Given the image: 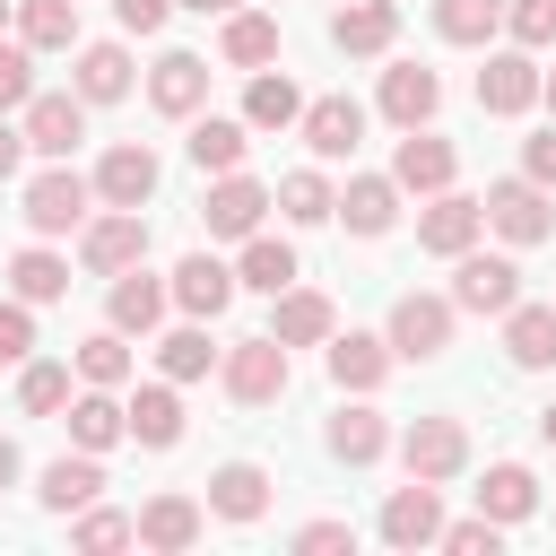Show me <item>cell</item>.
<instances>
[{"mask_svg": "<svg viewBox=\"0 0 556 556\" xmlns=\"http://www.w3.org/2000/svg\"><path fill=\"white\" fill-rule=\"evenodd\" d=\"M217 374H226V391H235L243 408H269V400L287 391V374H295V365H287V339H269V330H261V339L217 348Z\"/></svg>", "mask_w": 556, "mask_h": 556, "instance_id": "6da1fadb", "label": "cell"}, {"mask_svg": "<svg viewBox=\"0 0 556 556\" xmlns=\"http://www.w3.org/2000/svg\"><path fill=\"white\" fill-rule=\"evenodd\" d=\"M486 226L504 235V243H547L556 235V208H547V182H530V174H513V182H486Z\"/></svg>", "mask_w": 556, "mask_h": 556, "instance_id": "7a4b0ae2", "label": "cell"}, {"mask_svg": "<svg viewBox=\"0 0 556 556\" xmlns=\"http://www.w3.org/2000/svg\"><path fill=\"white\" fill-rule=\"evenodd\" d=\"M400 469L426 478V486H452V478L469 469V434H460V417H417V426L400 434Z\"/></svg>", "mask_w": 556, "mask_h": 556, "instance_id": "3957f363", "label": "cell"}, {"mask_svg": "<svg viewBox=\"0 0 556 556\" xmlns=\"http://www.w3.org/2000/svg\"><path fill=\"white\" fill-rule=\"evenodd\" d=\"M87 200H96V182H78L70 156H52V165L26 182V226H35V235H70V226H87Z\"/></svg>", "mask_w": 556, "mask_h": 556, "instance_id": "277c9868", "label": "cell"}, {"mask_svg": "<svg viewBox=\"0 0 556 556\" xmlns=\"http://www.w3.org/2000/svg\"><path fill=\"white\" fill-rule=\"evenodd\" d=\"M521 304V269L504 261V252H460V269H452V313H513Z\"/></svg>", "mask_w": 556, "mask_h": 556, "instance_id": "5b68a950", "label": "cell"}, {"mask_svg": "<svg viewBox=\"0 0 556 556\" xmlns=\"http://www.w3.org/2000/svg\"><path fill=\"white\" fill-rule=\"evenodd\" d=\"M382 339H391V356H408V365H434V356L452 348V295H400Z\"/></svg>", "mask_w": 556, "mask_h": 556, "instance_id": "8992f818", "label": "cell"}, {"mask_svg": "<svg viewBox=\"0 0 556 556\" xmlns=\"http://www.w3.org/2000/svg\"><path fill=\"white\" fill-rule=\"evenodd\" d=\"M78 261H87L96 278L148 261V217H139V208H104V217H87V226H78Z\"/></svg>", "mask_w": 556, "mask_h": 556, "instance_id": "52a82bcc", "label": "cell"}, {"mask_svg": "<svg viewBox=\"0 0 556 556\" xmlns=\"http://www.w3.org/2000/svg\"><path fill=\"white\" fill-rule=\"evenodd\" d=\"M295 130H304V148H313L321 165H339V156H356V139H365V104H356V96H313V104L295 113Z\"/></svg>", "mask_w": 556, "mask_h": 556, "instance_id": "ba28073f", "label": "cell"}, {"mask_svg": "<svg viewBox=\"0 0 556 556\" xmlns=\"http://www.w3.org/2000/svg\"><path fill=\"white\" fill-rule=\"evenodd\" d=\"M17 130H26L35 156H70V148L87 139V96H78V87H70V96H26V122H17Z\"/></svg>", "mask_w": 556, "mask_h": 556, "instance_id": "9c48e42d", "label": "cell"}, {"mask_svg": "<svg viewBox=\"0 0 556 556\" xmlns=\"http://www.w3.org/2000/svg\"><path fill=\"white\" fill-rule=\"evenodd\" d=\"M96 200H104V208H148V200H156V156H148L139 139L104 148V165H96Z\"/></svg>", "mask_w": 556, "mask_h": 556, "instance_id": "30bf717a", "label": "cell"}, {"mask_svg": "<svg viewBox=\"0 0 556 556\" xmlns=\"http://www.w3.org/2000/svg\"><path fill=\"white\" fill-rule=\"evenodd\" d=\"M261 208H269V191L235 165V174H217V191L200 200V217H208V235H226V243H243V235H261Z\"/></svg>", "mask_w": 556, "mask_h": 556, "instance_id": "8fae6325", "label": "cell"}, {"mask_svg": "<svg viewBox=\"0 0 556 556\" xmlns=\"http://www.w3.org/2000/svg\"><path fill=\"white\" fill-rule=\"evenodd\" d=\"M478 226H486V208H478V200H460V191H426L417 243H426V252H443V261H460V252L478 243Z\"/></svg>", "mask_w": 556, "mask_h": 556, "instance_id": "7c38bea8", "label": "cell"}, {"mask_svg": "<svg viewBox=\"0 0 556 556\" xmlns=\"http://www.w3.org/2000/svg\"><path fill=\"white\" fill-rule=\"evenodd\" d=\"M382 539H391V547H434V539H443V495H434L426 478L391 486V504H382Z\"/></svg>", "mask_w": 556, "mask_h": 556, "instance_id": "4fadbf2b", "label": "cell"}, {"mask_svg": "<svg viewBox=\"0 0 556 556\" xmlns=\"http://www.w3.org/2000/svg\"><path fill=\"white\" fill-rule=\"evenodd\" d=\"M452 174H460V156H452V139H434L426 122L400 139V156H391V182L400 191H452Z\"/></svg>", "mask_w": 556, "mask_h": 556, "instance_id": "5bb4252c", "label": "cell"}, {"mask_svg": "<svg viewBox=\"0 0 556 556\" xmlns=\"http://www.w3.org/2000/svg\"><path fill=\"white\" fill-rule=\"evenodd\" d=\"M478 104H486V113H530V104H539V61H530V52H486Z\"/></svg>", "mask_w": 556, "mask_h": 556, "instance_id": "9a60e30c", "label": "cell"}, {"mask_svg": "<svg viewBox=\"0 0 556 556\" xmlns=\"http://www.w3.org/2000/svg\"><path fill=\"white\" fill-rule=\"evenodd\" d=\"M434 104H443V78H434L426 61H391V70H382V113H391L400 130L434 122Z\"/></svg>", "mask_w": 556, "mask_h": 556, "instance_id": "2e32d148", "label": "cell"}, {"mask_svg": "<svg viewBox=\"0 0 556 556\" xmlns=\"http://www.w3.org/2000/svg\"><path fill=\"white\" fill-rule=\"evenodd\" d=\"M165 295H174L191 321H217V313L235 304V269H226V261H208V252H191V261L174 269V287H165Z\"/></svg>", "mask_w": 556, "mask_h": 556, "instance_id": "e0dca14e", "label": "cell"}, {"mask_svg": "<svg viewBox=\"0 0 556 556\" xmlns=\"http://www.w3.org/2000/svg\"><path fill=\"white\" fill-rule=\"evenodd\" d=\"M165 304H174V295H165V278H148L139 261H130V269H113V295H104L113 330H139V339H148V330L165 321Z\"/></svg>", "mask_w": 556, "mask_h": 556, "instance_id": "ac0fdd59", "label": "cell"}, {"mask_svg": "<svg viewBox=\"0 0 556 556\" xmlns=\"http://www.w3.org/2000/svg\"><path fill=\"white\" fill-rule=\"evenodd\" d=\"M200 96H208V61H200V52H165V61L148 70V104H156V113L182 122V113H200Z\"/></svg>", "mask_w": 556, "mask_h": 556, "instance_id": "d6986e66", "label": "cell"}, {"mask_svg": "<svg viewBox=\"0 0 556 556\" xmlns=\"http://www.w3.org/2000/svg\"><path fill=\"white\" fill-rule=\"evenodd\" d=\"M330 217H348V235H391V217H400V182H391V174H356V182L330 200Z\"/></svg>", "mask_w": 556, "mask_h": 556, "instance_id": "ffe728a7", "label": "cell"}, {"mask_svg": "<svg viewBox=\"0 0 556 556\" xmlns=\"http://www.w3.org/2000/svg\"><path fill=\"white\" fill-rule=\"evenodd\" d=\"M391 374V339H374V330H330V382L339 391H374Z\"/></svg>", "mask_w": 556, "mask_h": 556, "instance_id": "44dd1931", "label": "cell"}, {"mask_svg": "<svg viewBox=\"0 0 556 556\" xmlns=\"http://www.w3.org/2000/svg\"><path fill=\"white\" fill-rule=\"evenodd\" d=\"M208 513H217V521H261V513H269V469H261V460H226V469L208 478Z\"/></svg>", "mask_w": 556, "mask_h": 556, "instance_id": "7402d4cb", "label": "cell"}, {"mask_svg": "<svg viewBox=\"0 0 556 556\" xmlns=\"http://www.w3.org/2000/svg\"><path fill=\"white\" fill-rule=\"evenodd\" d=\"M391 35H400V9H391V0H348V9H330V43H339V52H391Z\"/></svg>", "mask_w": 556, "mask_h": 556, "instance_id": "603a6c76", "label": "cell"}, {"mask_svg": "<svg viewBox=\"0 0 556 556\" xmlns=\"http://www.w3.org/2000/svg\"><path fill=\"white\" fill-rule=\"evenodd\" d=\"M330 295H313V287H278V313H269V339H287V348H321L330 339Z\"/></svg>", "mask_w": 556, "mask_h": 556, "instance_id": "cb8c5ba5", "label": "cell"}, {"mask_svg": "<svg viewBox=\"0 0 556 556\" xmlns=\"http://www.w3.org/2000/svg\"><path fill=\"white\" fill-rule=\"evenodd\" d=\"M122 434H130V417H122V400H113L104 382H87V391L70 400V443H78V452H113Z\"/></svg>", "mask_w": 556, "mask_h": 556, "instance_id": "d4e9b609", "label": "cell"}, {"mask_svg": "<svg viewBox=\"0 0 556 556\" xmlns=\"http://www.w3.org/2000/svg\"><path fill=\"white\" fill-rule=\"evenodd\" d=\"M122 417H130V443H148V452H174V443H182V400H174V382H148L139 400H122Z\"/></svg>", "mask_w": 556, "mask_h": 556, "instance_id": "484cf974", "label": "cell"}, {"mask_svg": "<svg viewBox=\"0 0 556 556\" xmlns=\"http://www.w3.org/2000/svg\"><path fill=\"white\" fill-rule=\"evenodd\" d=\"M43 513H87L96 495H104V469H96V452H61L52 469H43Z\"/></svg>", "mask_w": 556, "mask_h": 556, "instance_id": "4316f807", "label": "cell"}, {"mask_svg": "<svg viewBox=\"0 0 556 556\" xmlns=\"http://www.w3.org/2000/svg\"><path fill=\"white\" fill-rule=\"evenodd\" d=\"M130 530H139V547L182 556V547L200 539V504H191V495H156V504H139V513H130Z\"/></svg>", "mask_w": 556, "mask_h": 556, "instance_id": "83f0119b", "label": "cell"}, {"mask_svg": "<svg viewBox=\"0 0 556 556\" xmlns=\"http://www.w3.org/2000/svg\"><path fill=\"white\" fill-rule=\"evenodd\" d=\"M504 356H513L521 374L556 365V304H513V313H504Z\"/></svg>", "mask_w": 556, "mask_h": 556, "instance_id": "f1b7e54d", "label": "cell"}, {"mask_svg": "<svg viewBox=\"0 0 556 556\" xmlns=\"http://www.w3.org/2000/svg\"><path fill=\"white\" fill-rule=\"evenodd\" d=\"M478 513H486V521H504V530H513V521H530V513H539V478H530L521 460H495V469H486V486H478Z\"/></svg>", "mask_w": 556, "mask_h": 556, "instance_id": "f546056e", "label": "cell"}, {"mask_svg": "<svg viewBox=\"0 0 556 556\" xmlns=\"http://www.w3.org/2000/svg\"><path fill=\"white\" fill-rule=\"evenodd\" d=\"M70 87H78L87 104H122V96H130V52H122V43H87L78 70H70Z\"/></svg>", "mask_w": 556, "mask_h": 556, "instance_id": "4dcf8cb0", "label": "cell"}, {"mask_svg": "<svg viewBox=\"0 0 556 556\" xmlns=\"http://www.w3.org/2000/svg\"><path fill=\"white\" fill-rule=\"evenodd\" d=\"M235 287H252V295H278V287H295V243H278V235H243Z\"/></svg>", "mask_w": 556, "mask_h": 556, "instance_id": "1f68e13d", "label": "cell"}, {"mask_svg": "<svg viewBox=\"0 0 556 556\" xmlns=\"http://www.w3.org/2000/svg\"><path fill=\"white\" fill-rule=\"evenodd\" d=\"M321 443H330V460H348V469H365V460H382V452H391V426H382L374 408H339Z\"/></svg>", "mask_w": 556, "mask_h": 556, "instance_id": "d6a6232c", "label": "cell"}, {"mask_svg": "<svg viewBox=\"0 0 556 556\" xmlns=\"http://www.w3.org/2000/svg\"><path fill=\"white\" fill-rule=\"evenodd\" d=\"M17 43L26 52H70L78 43V0H17Z\"/></svg>", "mask_w": 556, "mask_h": 556, "instance_id": "836d02e7", "label": "cell"}, {"mask_svg": "<svg viewBox=\"0 0 556 556\" xmlns=\"http://www.w3.org/2000/svg\"><path fill=\"white\" fill-rule=\"evenodd\" d=\"M217 52H226L235 70H261V61H278V17H261V9H226V35H217Z\"/></svg>", "mask_w": 556, "mask_h": 556, "instance_id": "e575fe53", "label": "cell"}, {"mask_svg": "<svg viewBox=\"0 0 556 556\" xmlns=\"http://www.w3.org/2000/svg\"><path fill=\"white\" fill-rule=\"evenodd\" d=\"M9 295H17V304H61V295H70V261L43 252V243L17 252V261H9Z\"/></svg>", "mask_w": 556, "mask_h": 556, "instance_id": "d590c367", "label": "cell"}, {"mask_svg": "<svg viewBox=\"0 0 556 556\" xmlns=\"http://www.w3.org/2000/svg\"><path fill=\"white\" fill-rule=\"evenodd\" d=\"M243 148H252V139H243V122H226V113H200V122H191V165H200V174H235Z\"/></svg>", "mask_w": 556, "mask_h": 556, "instance_id": "8d00e7d4", "label": "cell"}, {"mask_svg": "<svg viewBox=\"0 0 556 556\" xmlns=\"http://www.w3.org/2000/svg\"><path fill=\"white\" fill-rule=\"evenodd\" d=\"M295 113H304V96H295V78H269V70H261V78L243 87V130H287Z\"/></svg>", "mask_w": 556, "mask_h": 556, "instance_id": "74e56055", "label": "cell"}, {"mask_svg": "<svg viewBox=\"0 0 556 556\" xmlns=\"http://www.w3.org/2000/svg\"><path fill=\"white\" fill-rule=\"evenodd\" d=\"M156 365H165V382H200V374L217 365V348H208V321H182V330H165V339H156Z\"/></svg>", "mask_w": 556, "mask_h": 556, "instance_id": "f35d334b", "label": "cell"}, {"mask_svg": "<svg viewBox=\"0 0 556 556\" xmlns=\"http://www.w3.org/2000/svg\"><path fill=\"white\" fill-rule=\"evenodd\" d=\"M504 26V0H434V35L443 43H486Z\"/></svg>", "mask_w": 556, "mask_h": 556, "instance_id": "ab89813d", "label": "cell"}, {"mask_svg": "<svg viewBox=\"0 0 556 556\" xmlns=\"http://www.w3.org/2000/svg\"><path fill=\"white\" fill-rule=\"evenodd\" d=\"M78 382H130V330H96V339H78Z\"/></svg>", "mask_w": 556, "mask_h": 556, "instance_id": "60d3db41", "label": "cell"}, {"mask_svg": "<svg viewBox=\"0 0 556 556\" xmlns=\"http://www.w3.org/2000/svg\"><path fill=\"white\" fill-rule=\"evenodd\" d=\"M17 408H26V417L70 408V365H35V356H26V374H17Z\"/></svg>", "mask_w": 556, "mask_h": 556, "instance_id": "b9f144b4", "label": "cell"}, {"mask_svg": "<svg viewBox=\"0 0 556 556\" xmlns=\"http://www.w3.org/2000/svg\"><path fill=\"white\" fill-rule=\"evenodd\" d=\"M330 200H339V191H330V182H321V174H313V165H304V174H287V182H278V208H287V217H295V226H321V217H330Z\"/></svg>", "mask_w": 556, "mask_h": 556, "instance_id": "7bdbcfd3", "label": "cell"}, {"mask_svg": "<svg viewBox=\"0 0 556 556\" xmlns=\"http://www.w3.org/2000/svg\"><path fill=\"white\" fill-rule=\"evenodd\" d=\"M504 26L521 52H547L556 43V0H504Z\"/></svg>", "mask_w": 556, "mask_h": 556, "instance_id": "ee69618b", "label": "cell"}, {"mask_svg": "<svg viewBox=\"0 0 556 556\" xmlns=\"http://www.w3.org/2000/svg\"><path fill=\"white\" fill-rule=\"evenodd\" d=\"M139 530H130V513H87L78 530H70V547H87V556H104V547H130Z\"/></svg>", "mask_w": 556, "mask_h": 556, "instance_id": "f6af8a7d", "label": "cell"}, {"mask_svg": "<svg viewBox=\"0 0 556 556\" xmlns=\"http://www.w3.org/2000/svg\"><path fill=\"white\" fill-rule=\"evenodd\" d=\"M434 547H452V556H495V547H504V521H486V513H478V521H443Z\"/></svg>", "mask_w": 556, "mask_h": 556, "instance_id": "bcb514c9", "label": "cell"}, {"mask_svg": "<svg viewBox=\"0 0 556 556\" xmlns=\"http://www.w3.org/2000/svg\"><path fill=\"white\" fill-rule=\"evenodd\" d=\"M35 96V52L26 43H0V113H17Z\"/></svg>", "mask_w": 556, "mask_h": 556, "instance_id": "7dc6e473", "label": "cell"}, {"mask_svg": "<svg viewBox=\"0 0 556 556\" xmlns=\"http://www.w3.org/2000/svg\"><path fill=\"white\" fill-rule=\"evenodd\" d=\"M35 356V304H0V365Z\"/></svg>", "mask_w": 556, "mask_h": 556, "instance_id": "c3c4849f", "label": "cell"}, {"mask_svg": "<svg viewBox=\"0 0 556 556\" xmlns=\"http://www.w3.org/2000/svg\"><path fill=\"white\" fill-rule=\"evenodd\" d=\"M295 547H304V556H339V547H356V530H348V521H304Z\"/></svg>", "mask_w": 556, "mask_h": 556, "instance_id": "681fc988", "label": "cell"}, {"mask_svg": "<svg viewBox=\"0 0 556 556\" xmlns=\"http://www.w3.org/2000/svg\"><path fill=\"white\" fill-rule=\"evenodd\" d=\"M113 17H122V35H156L174 17V0H113Z\"/></svg>", "mask_w": 556, "mask_h": 556, "instance_id": "f907efd6", "label": "cell"}, {"mask_svg": "<svg viewBox=\"0 0 556 556\" xmlns=\"http://www.w3.org/2000/svg\"><path fill=\"white\" fill-rule=\"evenodd\" d=\"M521 174H530V182H556V130H539V139L521 148Z\"/></svg>", "mask_w": 556, "mask_h": 556, "instance_id": "816d5d0a", "label": "cell"}, {"mask_svg": "<svg viewBox=\"0 0 556 556\" xmlns=\"http://www.w3.org/2000/svg\"><path fill=\"white\" fill-rule=\"evenodd\" d=\"M17 156H26V130H17V122H9V113H0V182H9V174H17Z\"/></svg>", "mask_w": 556, "mask_h": 556, "instance_id": "f5cc1de1", "label": "cell"}, {"mask_svg": "<svg viewBox=\"0 0 556 556\" xmlns=\"http://www.w3.org/2000/svg\"><path fill=\"white\" fill-rule=\"evenodd\" d=\"M0 486H17V443L0 434Z\"/></svg>", "mask_w": 556, "mask_h": 556, "instance_id": "db71d44e", "label": "cell"}, {"mask_svg": "<svg viewBox=\"0 0 556 556\" xmlns=\"http://www.w3.org/2000/svg\"><path fill=\"white\" fill-rule=\"evenodd\" d=\"M539 443H547V452H556V400H547V408H539Z\"/></svg>", "mask_w": 556, "mask_h": 556, "instance_id": "11a10c76", "label": "cell"}, {"mask_svg": "<svg viewBox=\"0 0 556 556\" xmlns=\"http://www.w3.org/2000/svg\"><path fill=\"white\" fill-rule=\"evenodd\" d=\"M182 9H200V17H226V9H243V0H182Z\"/></svg>", "mask_w": 556, "mask_h": 556, "instance_id": "9f6ffc18", "label": "cell"}, {"mask_svg": "<svg viewBox=\"0 0 556 556\" xmlns=\"http://www.w3.org/2000/svg\"><path fill=\"white\" fill-rule=\"evenodd\" d=\"M539 104H547V113H556V70H539Z\"/></svg>", "mask_w": 556, "mask_h": 556, "instance_id": "6f0895ef", "label": "cell"}, {"mask_svg": "<svg viewBox=\"0 0 556 556\" xmlns=\"http://www.w3.org/2000/svg\"><path fill=\"white\" fill-rule=\"evenodd\" d=\"M0 17H9V0H0Z\"/></svg>", "mask_w": 556, "mask_h": 556, "instance_id": "680465c9", "label": "cell"}]
</instances>
